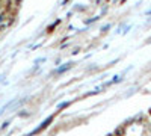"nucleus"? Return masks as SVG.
<instances>
[{
  "label": "nucleus",
  "mask_w": 151,
  "mask_h": 136,
  "mask_svg": "<svg viewBox=\"0 0 151 136\" xmlns=\"http://www.w3.org/2000/svg\"><path fill=\"white\" fill-rule=\"evenodd\" d=\"M51 121H53V117H50V118H47V121H44V123H42V124L39 125V127H38V129L35 130V133H38V132H41V130H42V129H45V127H47V125H48V124H50V123H51Z\"/></svg>",
  "instance_id": "1"
},
{
  "label": "nucleus",
  "mask_w": 151,
  "mask_h": 136,
  "mask_svg": "<svg viewBox=\"0 0 151 136\" xmlns=\"http://www.w3.org/2000/svg\"><path fill=\"white\" fill-rule=\"evenodd\" d=\"M124 135V127H120L115 130V136H122Z\"/></svg>",
  "instance_id": "2"
},
{
  "label": "nucleus",
  "mask_w": 151,
  "mask_h": 136,
  "mask_svg": "<svg viewBox=\"0 0 151 136\" xmlns=\"http://www.w3.org/2000/svg\"><path fill=\"white\" fill-rule=\"evenodd\" d=\"M69 67H71V64H67L65 67H62V68H59V70H57V73H62V71H65V70H68V68Z\"/></svg>",
  "instance_id": "3"
},
{
  "label": "nucleus",
  "mask_w": 151,
  "mask_h": 136,
  "mask_svg": "<svg viewBox=\"0 0 151 136\" xmlns=\"http://www.w3.org/2000/svg\"><path fill=\"white\" fill-rule=\"evenodd\" d=\"M3 20H5V14H2V15H0V23H2Z\"/></svg>",
  "instance_id": "4"
},
{
  "label": "nucleus",
  "mask_w": 151,
  "mask_h": 136,
  "mask_svg": "<svg viewBox=\"0 0 151 136\" xmlns=\"http://www.w3.org/2000/svg\"><path fill=\"white\" fill-rule=\"evenodd\" d=\"M107 136H115V133H110V135H107Z\"/></svg>",
  "instance_id": "5"
},
{
  "label": "nucleus",
  "mask_w": 151,
  "mask_h": 136,
  "mask_svg": "<svg viewBox=\"0 0 151 136\" xmlns=\"http://www.w3.org/2000/svg\"><path fill=\"white\" fill-rule=\"evenodd\" d=\"M0 8H2V0H0Z\"/></svg>",
  "instance_id": "6"
}]
</instances>
